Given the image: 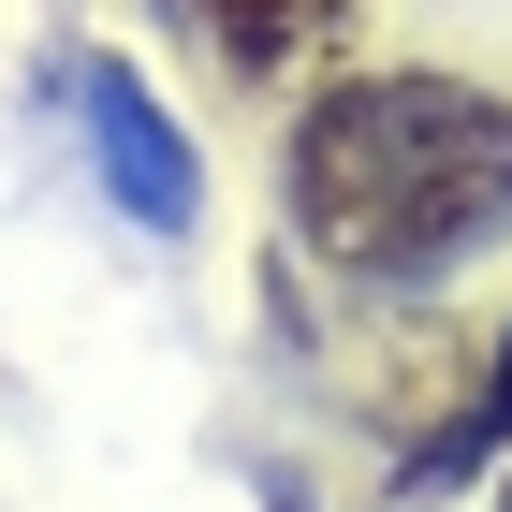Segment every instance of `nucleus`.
<instances>
[{
    "instance_id": "f257e3e1",
    "label": "nucleus",
    "mask_w": 512,
    "mask_h": 512,
    "mask_svg": "<svg viewBox=\"0 0 512 512\" xmlns=\"http://www.w3.org/2000/svg\"><path fill=\"white\" fill-rule=\"evenodd\" d=\"M278 191L337 278H439L512 235V103L469 74H322Z\"/></svg>"
},
{
    "instance_id": "f03ea898",
    "label": "nucleus",
    "mask_w": 512,
    "mask_h": 512,
    "mask_svg": "<svg viewBox=\"0 0 512 512\" xmlns=\"http://www.w3.org/2000/svg\"><path fill=\"white\" fill-rule=\"evenodd\" d=\"M176 15L235 88H322L352 74V30H366V0H176Z\"/></svg>"
},
{
    "instance_id": "7ed1b4c3",
    "label": "nucleus",
    "mask_w": 512,
    "mask_h": 512,
    "mask_svg": "<svg viewBox=\"0 0 512 512\" xmlns=\"http://www.w3.org/2000/svg\"><path fill=\"white\" fill-rule=\"evenodd\" d=\"M74 103H88V147H103V176L132 191V220H161V235H176V220L205 205V176H191V147H176V118H161V103L118 74V59H88V74H74Z\"/></svg>"
},
{
    "instance_id": "20e7f679",
    "label": "nucleus",
    "mask_w": 512,
    "mask_h": 512,
    "mask_svg": "<svg viewBox=\"0 0 512 512\" xmlns=\"http://www.w3.org/2000/svg\"><path fill=\"white\" fill-rule=\"evenodd\" d=\"M469 454H512V337L483 352V410H469V439H439V454H425V483H439V469H469Z\"/></svg>"
}]
</instances>
